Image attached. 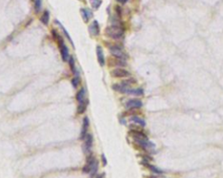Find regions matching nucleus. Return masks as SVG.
<instances>
[{
	"mask_svg": "<svg viewBox=\"0 0 223 178\" xmlns=\"http://www.w3.org/2000/svg\"><path fill=\"white\" fill-rule=\"evenodd\" d=\"M116 12H117V14L119 15V16H120L121 15V9H120V7L119 6H116Z\"/></svg>",
	"mask_w": 223,
	"mask_h": 178,
	"instance_id": "nucleus-26",
	"label": "nucleus"
},
{
	"mask_svg": "<svg viewBox=\"0 0 223 178\" xmlns=\"http://www.w3.org/2000/svg\"><path fill=\"white\" fill-rule=\"evenodd\" d=\"M111 65L112 66H120V67H125L126 66V62L125 60H121V59H118V58H113L111 62Z\"/></svg>",
	"mask_w": 223,
	"mask_h": 178,
	"instance_id": "nucleus-16",
	"label": "nucleus"
},
{
	"mask_svg": "<svg viewBox=\"0 0 223 178\" xmlns=\"http://www.w3.org/2000/svg\"><path fill=\"white\" fill-rule=\"evenodd\" d=\"M96 52H97V58H98V61L100 66H104L106 64V60H105V56L102 51L101 46H97L96 48Z\"/></svg>",
	"mask_w": 223,
	"mask_h": 178,
	"instance_id": "nucleus-10",
	"label": "nucleus"
},
{
	"mask_svg": "<svg viewBox=\"0 0 223 178\" xmlns=\"http://www.w3.org/2000/svg\"><path fill=\"white\" fill-rule=\"evenodd\" d=\"M90 3L94 10H98L102 4V0H90Z\"/></svg>",
	"mask_w": 223,
	"mask_h": 178,
	"instance_id": "nucleus-22",
	"label": "nucleus"
},
{
	"mask_svg": "<svg viewBox=\"0 0 223 178\" xmlns=\"http://www.w3.org/2000/svg\"><path fill=\"white\" fill-rule=\"evenodd\" d=\"M96 178H104V175H98Z\"/></svg>",
	"mask_w": 223,
	"mask_h": 178,
	"instance_id": "nucleus-28",
	"label": "nucleus"
},
{
	"mask_svg": "<svg viewBox=\"0 0 223 178\" xmlns=\"http://www.w3.org/2000/svg\"><path fill=\"white\" fill-rule=\"evenodd\" d=\"M130 121L132 122V123H137V124H139V125H140V126H142V127H145V126H146V122H145V120L142 119V118H140V116H131Z\"/></svg>",
	"mask_w": 223,
	"mask_h": 178,
	"instance_id": "nucleus-15",
	"label": "nucleus"
},
{
	"mask_svg": "<svg viewBox=\"0 0 223 178\" xmlns=\"http://www.w3.org/2000/svg\"><path fill=\"white\" fill-rule=\"evenodd\" d=\"M68 62H69V65H70V68H71V70H72V73H73L74 75H75V74H77L78 71L77 70V69H76V67H75V61H74V58H73V57H70V58H69Z\"/></svg>",
	"mask_w": 223,
	"mask_h": 178,
	"instance_id": "nucleus-19",
	"label": "nucleus"
},
{
	"mask_svg": "<svg viewBox=\"0 0 223 178\" xmlns=\"http://www.w3.org/2000/svg\"><path fill=\"white\" fill-rule=\"evenodd\" d=\"M52 34H53V37L54 39H57L58 37L59 36V35L58 34V32H57L55 30H52Z\"/></svg>",
	"mask_w": 223,
	"mask_h": 178,
	"instance_id": "nucleus-24",
	"label": "nucleus"
},
{
	"mask_svg": "<svg viewBox=\"0 0 223 178\" xmlns=\"http://www.w3.org/2000/svg\"><path fill=\"white\" fill-rule=\"evenodd\" d=\"M109 47V51H110V53L112 54V56L115 58H118V59H121V60H126L128 56L127 54L123 51V49L117 45V44H110V45L108 46Z\"/></svg>",
	"mask_w": 223,
	"mask_h": 178,
	"instance_id": "nucleus-2",
	"label": "nucleus"
},
{
	"mask_svg": "<svg viewBox=\"0 0 223 178\" xmlns=\"http://www.w3.org/2000/svg\"><path fill=\"white\" fill-rule=\"evenodd\" d=\"M55 23H56V24H58V25H59V26H60V28H61V29H62V30H63V32H64V33H65V36H66V37H67V39H68V40H69V42H70V43H72V46H73V47H74V44H73V42H72V38H71V37H70V35H69V34H68V32H67V30H65V27H64V26H63V25H62V24H61V23H60V22H59V21H58V20H55Z\"/></svg>",
	"mask_w": 223,
	"mask_h": 178,
	"instance_id": "nucleus-18",
	"label": "nucleus"
},
{
	"mask_svg": "<svg viewBox=\"0 0 223 178\" xmlns=\"http://www.w3.org/2000/svg\"><path fill=\"white\" fill-rule=\"evenodd\" d=\"M106 34L113 39H120L124 36V29L119 25H111L106 28Z\"/></svg>",
	"mask_w": 223,
	"mask_h": 178,
	"instance_id": "nucleus-1",
	"label": "nucleus"
},
{
	"mask_svg": "<svg viewBox=\"0 0 223 178\" xmlns=\"http://www.w3.org/2000/svg\"><path fill=\"white\" fill-rule=\"evenodd\" d=\"M101 159H102V162H103V164L104 165H106V163H107V160H106V156H105V155L103 154V155H101Z\"/></svg>",
	"mask_w": 223,
	"mask_h": 178,
	"instance_id": "nucleus-25",
	"label": "nucleus"
},
{
	"mask_svg": "<svg viewBox=\"0 0 223 178\" xmlns=\"http://www.w3.org/2000/svg\"><path fill=\"white\" fill-rule=\"evenodd\" d=\"M80 13H81V16H82L83 20H84L85 23H87L89 21V19H90L93 16L92 12L90 10H88V9H84V8L80 9Z\"/></svg>",
	"mask_w": 223,
	"mask_h": 178,
	"instance_id": "nucleus-12",
	"label": "nucleus"
},
{
	"mask_svg": "<svg viewBox=\"0 0 223 178\" xmlns=\"http://www.w3.org/2000/svg\"><path fill=\"white\" fill-rule=\"evenodd\" d=\"M89 127V118L87 116H85L83 119V123H82V129L80 131V136H79V139L80 140H84L86 137L87 133V129Z\"/></svg>",
	"mask_w": 223,
	"mask_h": 178,
	"instance_id": "nucleus-7",
	"label": "nucleus"
},
{
	"mask_svg": "<svg viewBox=\"0 0 223 178\" xmlns=\"http://www.w3.org/2000/svg\"><path fill=\"white\" fill-rule=\"evenodd\" d=\"M87 104H88V99H85L84 102L78 103V110H77L78 113V114H84L86 110Z\"/></svg>",
	"mask_w": 223,
	"mask_h": 178,
	"instance_id": "nucleus-14",
	"label": "nucleus"
},
{
	"mask_svg": "<svg viewBox=\"0 0 223 178\" xmlns=\"http://www.w3.org/2000/svg\"><path fill=\"white\" fill-rule=\"evenodd\" d=\"M57 39H58V43H59V50H60L61 58H62V59H63L64 62H66V61L69 60V58H70L68 48H67V46L65 45L64 39H63L60 36H59Z\"/></svg>",
	"mask_w": 223,
	"mask_h": 178,
	"instance_id": "nucleus-3",
	"label": "nucleus"
},
{
	"mask_svg": "<svg viewBox=\"0 0 223 178\" xmlns=\"http://www.w3.org/2000/svg\"><path fill=\"white\" fill-rule=\"evenodd\" d=\"M85 88H81L80 90L78 91L77 95H76V99L78 103H81V102H84L86 98H85Z\"/></svg>",
	"mask_w": 223,
	"mask_h": 178,
	"instance_id": "nucleus-13",
	"label": "nucleus"
},
{
	"mask_svg": "<svg viewBox=\"0 0 223 178\" xmlns=\"http://www.w3.org/2000/svg\"><path fill=\"white\" fill-rule=\"evenodd\" d=\"M147 163H145V165L146 166H147L153 172H154V173H156V174H161V173H163V171L162 170H160V169H157L156 167H154V166H153V165H151V164H148L147 163V161H145Z\"/></svg>",
	"mask_w": 223,
	"mask_h": 178,
	"instance_id": "nucleus-23",
	"label": "nucleus"
},
{
	"mask_svg": "<svg viewBox=\"0 0 223 178\" xmlns=\"http://www.w3.org/2000/svg\"><path fill=\"white\" fill-rule=\"evenodd\" d=\"M84 144H83V150L86 155L91 154V150L93 144V137L92 134H87L85 138L84 139Z\"/></svg>",
	"mask_w": 223,
	"mask_h": 178,
	"instance_id": "nucleus-4",
	"label": "nucleus"
},
{
	"mask_svg": "<svg viewBox=\"0 0 223 178\" xmlns=\"http://www.w3.org/2000/svg\"><path fill=\"white\" fill-rule=\"evenodd\" d=\"M112 76H114V77H119V78H123V77H127L130 76V72L125 69H122V68H118V69H115L113 70L112 72H111Z\"/></svg>",
	"mask_w": 223,
	"mask_h": 178,
	"instance_id": "nucleus-6",
	"label": "nucleus"
},
{
	"mask_svg": "<svg viewBox=\"0 0 223 178\" xmlns=\"http://www.w3.org/2000/svg\"><path fill=\"white\" fill-rule=\"evenodd\" d=\"M130 135L133 137V139H147V137L145 133L140 130L132 129L130 131Z\"/></svg>",
	"mask_w": 223,
	"mask_h": 178,
	"instance_id": "nucleus-9",
	"label": "nucleus"
},
{
	"mask_svg": "<svg viewBox=\"0 0 223 178\" xmlns=\"http://www.w3.org/2000/svg\"><path fill=\"white\" fill-rule=\"evenodd\" d=\"M125 94L140 97V96H143L144 91L142 90V89H140V88H138V89H130V88H127V90L125 91Z\"/></svg>",
	"mask_w": 223,
	"mask_h": 178,
	"instance_id": "nucleus-11",
	"label": "nucleus"
},
{
	"mask_svg": "<svg viewBox=\"0 0 223 178\" xmlns=\"http://www.w3.org/2000/svg\"><path fill=\"white\" fill-rule=\"evenodd\" d=\"M34 9L35 12L38 13L42 9V0H34Z\"/></svg>",
	"mask_w": 223,
	"mask_h": 178,
	"instance_id": "nucleus-21",
	"label": "nucleus"
},
{
	"mask_svg": "<svg viewBox=\"0 0 223 178\" xmlns=\"http://www.w3.org/2000/svg\"><path fill=\"white\" fill-rule=\"evenodd\" d=\"M89 31L93 36H98L100 34V24L97 20H94L93 24L89 26Z\"/></svg>",
	"mask_w": 223,
	"mask_h": 178,
	"instance_id": "nucleus-8",
	"label": "nucleus"
},
{
	"mask_svg": "<svg viewBox=\"0 0 223 178\" xmlns=\"http://www.w3.org/2000/svg\"><path fill=\"white\" fill-rule=\"evenodd\" d=\"M143 105L142 102L140 99H130L125 103V108L129 110L140 109Z\"/></svg>",
	"mask_w": 223,
	"mask_h": 178,
	"instance_id": "nucleus-5",
	"label": "nucleus"
},
{
	"mask_svg": "<svg viewBox=\"0 0 223 178\" xmlns=\"http://www.w3.org/2000/svg\"><path fill=\"white\" fill-rule=\"evenodd\" d=\"M79 83H80V77H79V74L78 72L77 74H75V76L72 79V84L74 88H77L78 86Z\"/></svg>",
	"mask_w": 223,
	"mask_h": 178,
	"instance_id": "nucleus-20",
	"label": "nucleus"
},
{
	"mask_svg": "<svg viewBox=\"0 0 223 178\" xmlns=\"http://www.w3.org/2000/svg\"><path fill=\"white\" fill-rule=\"evenodd\" d=\"M41 22L44 24V25H47L49 21H50V12L48 11H44L43 15L41 16V18H40Z\"/></svg>",
	"mask_w": 223,
	"mask_h": 178,
	"instance_id": "nucleus-17",
	"label": "nucleus"
},
{
	"mask_svg": "<svg viewBox=\"0 0 223 178\" xmlns=\"http://www.w3.org/2000/svg\"><path fill=\"white\" fill-rule=\"evenodd\" d=\"M116 1L118 2V3H119V4H122V5H124V4H125L128 0H116Z\"/></svg>",
	"mask_w": 223,
	"mask_h": 178,
	"instance_id": "nucleus-27",
	"label": "nucleus"
}]
</instances>
